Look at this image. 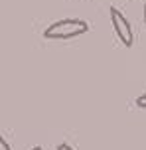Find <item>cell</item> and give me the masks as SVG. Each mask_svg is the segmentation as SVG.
Here are the masks:
<instances>
[{"label":"cell","instance_id":"6da1fadb","mask_svg":"<svg viewBox=\"0 0 146 150\" xmlns=\"http://www.w3.org/2000/svg\"><path fill=\"white\" fill-rule=\"evenodd\" d=\"M89 30V24L79 18H65V20H57L51 26H47L44 30L46 40H71V38L83 36Z\"/></svg>","mask_w":146,"mask_h":150},{"label":"cell","instance_id":"7a4b0ae2","mask_svg":"<svg viewBox=\"0 0 146 150\" xmlns=\"http://www.w3.org/2000/svg\"><path fill=\"white\" fill-rule=\"evenodd\" d=\"M111 22H113L115 34H116V38L121 40V44L126 45V47H130V45L134 44V32H132L130 24L126 20V16L115 6H111Z\"/></svg>","mask_w":146,"mask_h":150},{"label":"cell","instance_id":"3957f363","mask_svg":"<svg viewBox=\"0 0 146 150\" xmlns=\"http://www.w3.org/2000/svg\"><path fill=\"white\" fill-rule=\"evenodd\" d=\"M0 150H12V148H10V144L4 140V136H2V134H0Z\"/></svg>","mask_w":146,"mask_h":150},{"label":"cell","instance_id":"277c9868","mask_svg":"<svg viewBox=\"0 0 146 150\" xmlns=\"http://www.w3.org/2000/svg\"><path fill=\"white\" fill-rule=\"evenodd\" d=\"M136 105H138L140 109H144V107H146V97H144V95H140V97L136 99Z\"/></svg>","mask_w":146,"mask_h":150},{"label":"cell","instance_id":"5b68a950","mask_svg":"<svg viewBox=\"0 0 146 150\" xmlns=\"http://www.w3.org/2000/svg\"><path fill=\"white\" fill-rule=\"evenodd\" d=\"M57 150H73V148H71V146H69L67 142H61L59 146H57Z\"/></svg>","mask_w":146,"mask_h":150},{"label":"cell","instance_id":"8992f818","mask_svg":"<svg viewBox=\"0 0 146 150\" xmlns=\"http://www.w3.org/2000/svg\"><path fill=\"white\" fill-rule=\"evenodd\" d=\"M32 150H44V148H42V146H36V148H32Z\"/></svg>","mask_w":146,"mask_h":150}]
</instances>
